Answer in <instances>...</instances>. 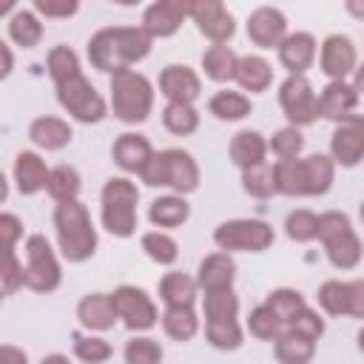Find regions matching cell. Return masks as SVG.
I'll list each match as a JSON object with an SVG mask.
<instances>
[{
	"label": "cell",
	"mask_w": 364,
	"mask_h": 364,
	"mask_svg": "<svg viewBox=\"0 0 364 364\" xmlns=\"http://www.w3.org/2000/svg\"><path fill=\"white\" fill-rule=\"evenodd\" d=\"M267 148L273 151V156H276L279 162H284V159H299V154H301V148H304V136H301L299 128L287 125V128H279V131L267 139Z\"/></svg>",
	"instance_id": "45"
},
{
	"label": "cell",
	"mask_w": 364,
	"mask_h": 364,
	"mask_svg": "<svg viewBox=\"0 0 364 364\" xmlns=\"http://www.w3.org/2000/svg\"><path fill=\"white\" fill-rule=\"evenodd\" d=\"M353 88H355L358 94H364V63L355 65V71H353Z\"/></svg>",
	"instance_id": "57"
},
{
	"label": "cell",
	"mask_w": 364,
	"mask_h": 364,
	"mask_svg": "<svg viewBox=\"0 0 364 364\" xmlns=\"http://www.w3.org/2000/svg\"><path fill=\"white\" fill-rule=\"evenodd\" d=\"M279 105L293 128L318 119V97L313 91V82L301 74H287V80L279 85Z\"/></svg>",
	"instance_id": "11"
},
{
	"label": "cell",
	"mask_w": 364,
	"mask_h": 364,
	"mask_svg": "<svg viewBox=\"0 0 364 364\" xmlns=\"http://www.w3.org/2000/svg\"><path fill=\"white\" fill-rule=\"evenodd\" d=\"M358 216H361V222H364V202H361V208H358Z\"/></svg>",
	"instance_id": "60"
},
{
	"label": "cell",
	"mask_w": 364,
	"mask_h": 364,
	"mask_svg": "<svg viewBox=\"0 0 364 364\" xmlns=\"http://www.w3.org/2000/svg\"><path fill=\"white\" fill-rule=\"evenodd\" d=\"M267 151H270L267 148V139L259 131H250V128L236 131L233 139H230V162L239 165L242 171H250V168L262 165L264 156H267Z\"/></svg>",
	"instance_id": "25"
},
{
	"label": "cell",
	"mask_w": 364,
	"mask_h": 364,
	"mask_svg": "<svg viewBox=\"0 0 364 364\" xmlns=\"http://www.w3.org/2000/svg\"><path fill=\"white\" fill-rule=\"evenodd\" d=\"M0 54H3V71H0V77L6 80V77L11 74V65H14V60H11V48H9V43H0Z\"/></svg>",
	"instance_id": "55"
},
{
	"label": "cell",
	"mask_w": 364,
	"mask_h": 364,
	"mask_svg": "<svg viewBox=\"0 0 364 364\" xmlns=\"http://www.w3.org/2000/svg\"><path fill=\"white\" fill-rule=\"evenodd\" d=\"M242 188L245 193L256 196V199H267L276 193V176H273V165L262 162L250 171H242Z\"/></svg>",
	"instance_id": "43"
},
{
	"label": "cell",
	"mask_w": 364,
	"mask_h": 364,
	"mask_svg": "<svg viewBox=\"0 0 364 364\" xmlns=\"http://www.w3.org/2000/svg\"><path fill=\"white\" fill-rule=\"evenodd\" d=\"M276 193L284 196H321L333 188L336 162L327 154H310L304 159H284L273 165Z\"/></svg>",
	"instance_id": "2"
},
{
	"label": "cell",
	"mask_w": 364,
	"mask_h": 364,
	"mask_svg": "<svg viewBox=\"0 0 364 364\" xmlns=\"http://www.w3.org/2000/svg\"><path fill=\"white\" fill-rule=\"evenodd\" d=\"M188 17V3L182 0H156L145 9L142 14V28L156 40V37H171L179 31L182 20Z\"/></svg>",
	"instance_id": "19"
},
{
	"label": "cell",
	"mask_w": 364,
	"mask_h": 364,
	"mask_svg": "<svg viewBox=\"0 0 364 364\" xmlns=\"http://www.w3.org/2000/svg\"><path fill=\"white\" fill-rule=\"evenodd\" d=\"M57 102L82 125H94V122H102L105 114H108V105L105 100L100 97V91L80 74L63 85H57Z\"/></svg>",
	"instance_id": "10"
},
{
	"label": "cell",
	"mask_w": 364,
	"mask_h": 364,
	"mask_svg": "<svg viewBox=\"0 0 364 364\" xmlns=\"http://www.w3.org/2000/svg\"><path fill=\"white\" fill-rule=\"evenodd\" d=\"M159 94L168 100V102H185V105H193V100L202 94V80L193 68L188 65H165L162 74H159Z\"/></svg>",
	"instance_id": "17"
},
{
	"label": "cell",
	"mask_w": 364,
	"mask_h": 364,
	"mask_svg": "<svg viewBox=\"0 0 364 364\" xmlns=\"http://www.w3.org/2000/svg\"><path fill=\"white\" fill-rule=\"evenodd\" d=\"M284 333H299V336H304V338H321V333H324V318L316 313V310H310V307H304L296 318H293V324L284 330Z\"/></svg>",
	"instance_id": "49"
},
{
	"label": "cell",
	"mask_w": 364,
	"mask_h": 364,
	"mask_svg": "<svg viewBox=\"0 0 364 364\" xmlns=\"http://www.w3.org/2000/svg\"><path fill=\"white\" fill-rule=\"evenodd\" d=\"M0 284H3V296H11L17 287H26V267L17 262L14 250L6 253V264L0 273Z\"/></svg>",
	"instance_id": "50"
},
{
	"label": "cell",
	"mask_w": 364,
	"mask_h": 364,
	"mask_svg": "<svg viewBox=\"0 0 364 364\" xmlns=\"http://www.w3.org/2000/svg\"><path fill=\"white\" fill-rule=\"evenodd\" d=\"M162 330L173 341H191L199 333V318H196L193 307H165Z\"/></svg>",
	"instance_id": "33"
},
{
	"label": "cell",
	"mask_w": 364,
	"mask_h": 364,
	"mask_svg": "<svg viewBox=\"0 0 364 364\" xmlns=\"http://www.w3.org/2000/svg\"><path fill=\"white\" fill-rule=\"evenodd\" d=\"M350 287V310L347 316L350 318H364V279H353L347 282Z\"/></svg>",
	"instance_id": "53"
},
{
	"label": "cell",
	"mask_w": 364,
	"mask_h": 364,
	"mask_svg": "<svg viewBox=\"0 0 364 364\" xmlns=\"http://www.w3.org/2000/svg\"><path fill=\"white\" fill-rule=\"evenodd\" d=\"M60 262L51 242L43 233L26 239V287L34 293H51L60 287Z\"/></svg>",
	"instance_id": "9"
},
{
	"label": "cell",
	"mask_w": 364,
	"mask_h": 364,
	"mask_svg": "<svg viewBox=\"0 0 364 364\" xmlns=\"http://www.w3.org/2000/svg\"><path fill=\"white\" fill-rule=\"evenodd\" d=\"M239 316V299L230 290H216V293H205V321H225V318H236Z\"/></svg>",
	"instance_id": "46"
},
{
	"label": "cell",
	"mask_w": 364,
	"mask_h": 364,
	"mask_svg": "<svg viewBox=\"0 0 364 364\" xmlns=\"http://www.w3.org/2000/svg\"><path fill=\"white\" fill-rule=\"evenodd\" d=\"M196 279H191L188 273H165L159 279V299L165 301V307H193L196 301Z\"/></svg>",
	"instance_id": "28"
},
{
	"label": "cell",
	"mask_w": 364,
	"mask_h": 364,
	"mask_svg": "<svg viewBox=\"0 0 364 364\" xmlns=\"http://www.w3.org/2000/svg\"><path fill=\"white\" fill-rule=\"evenodd\" d=\"M80 188H82V179H80V171L77 168H71V165L51 168L46 191L51 193L54 202H71V199H77Z\"/></svg>",
	"instance_id": "36"
},
{
	"label": "cell",
	"mask_w": 364,
	"mask_h": 364,
	"mask_svg": "<svg viewBox=\"0 0 364 364\" xmlns=\"http://www.w3.org/2000/svg\"><path fill=\"white\" fill-rule=\"evenodd\" d=\"M111 299H114V307H117L119 321H122L131 333H145V330H151V327L159 321L156 304H154V299H151L142 287L119 284V287L111 293Z\"/></svg>",
	"instance_id": "12"
},
{
	"label": "cell",
	"mask_w": 364,
	"mask_h": 364,
	"mask_svg": "<svg viewBox=\"0 0 364 364\" xmlns=\"http://www.w3.org/2000/svg\"><path fill=\"white\" fill-rule=\"evenodd\" d=\"M276 233L262 219H230L213 230V242L225 253H262L273 245Z\"/></svg>",
	"instance_id": "8"
},
{
	"label": "cell",
	"mask_w": 364,
	"mask_h": 364,
	"mask_svg": "<svg viewBox=\"0 0 364 364\" xmlns=\"http://www.w3.org/2000/svg\"><path fill=\"white\" fill-rule=\"evenodd\" d=\"M236 82L242 85V91H250V94H262L270 88L273 82V68L264 57L259 54H247V57H239V71H236Z\"/></svg>",
	"instance_id": "29"
},
{
	"label": "cell",
	"mask_w": 364,
	"mask_h": 364,
	"mask_svg": "<svg viewBox=\"0 0 364 364\" xmlns=\"http://www.w3.org/2000/svg\"><path fill=\"white\" fill-rule=\"evenodd\" d=\"M247 37L259 48H279L287 37V17L276 6H259L247 17Z\"/></svg>",
	"instance_id": "15"
},
{
	"label": "cell",
	"mask_w": 364,
	"mask_h": 364,
	"mask_svg": "<svg viewBox=\"0 0 364 364\" xmlns=\"http://www.w3.org/2000/svg\"><path fill=\"white\" fill-rule=\"evenodd\" d=\"M355 105H358V91L347 80L327 82L318 94V117L333 119V122L347 119L355 111Z\"/></svg>",
	"instance_id": "21"
},
{
	"label": "cell",
	"mask_w": 364,
	"mask_h": 364,
	"mask_svg": "<svg viewBox=\"0 0 364 364\" xmlns=\"http://www.w3.org/2000/svg\"><path fill=\"white\" fill-rule=\"evenodd\" d=\"M284 233L293 242H301V245L313 242V239H318V216L313 210H304V208L290 210L287 219H284Z\"/></svg>",
	"instance_id": "44"
},
{
	"label": "cell",
	"mask_w": 364,
	"mask_h": 364,
	"mask_svg": "<svg viewBox=\"0 0 364 364\" xmlns=\"http://www.w3.org/2000/svg\"><path fill=\"white\" fill-rule=\"evenodd\" d=\"M247 330H250V336L259 338V341H276V338L284 333V324H282V318H279L267 304H259V307H253L250 316H247Z\"/></svg>",
	"instance_id": "39"
},
{
	"label": "cell",
	"mask_w": 364,
	"mask_h": 364,
	"mask_svg": "<svg viewBox=\"0 0 364 364\" xmlns=\"http://www.w3.org/2000/svg\"><path fill=\"white\" fill-rule=\"evenodd\" d=\"M205 338L216 350H239L245 333L236 318H225V321H205Z\"/></svg>",
	"instance_id": "40"
},
{
	"label": "cell",
	"mask_w": 364,
	"mask_h": 364,
	"mask_svg": "<svg viewBox=\"0 0 364 364\" xmlns=\"http://www.w3.org/2000/svg\"><path fill=\"white\" fill-rule=\"evenodd\" d=\"M142 250L151 262L156 264H173L176 256H179V245L173 236H168L165 230H148L142 236Z\"/></svg>",
	"instance_id": "41"
},
{
	"label": "cell",
	"mask_w": 364,
	"mask_h": 364,
	"mask_svg": "<svg viewBox=\"0 0 364 364\" xmlns=\"http://www.w3.org/2000/svg\"><path fill=\"white\" fill-rule=\"evenodd\" d=\"M154 37L142 26H114V28H100L88 40V60L97 71L117 74L131 68L134 63L145 60L151 54Z\"/></svg>",
	"instance_id": "1"
},
{
	"label": "cell",
	"mask_w": 364,
	"mask_h": 364,
	"mask_svg": "<svg viewBox=\"0 0 364 364\" xmlns=\"http://www.w3.org/2000/svg\"><path fill=\"white\" fill-rule=\"evenodd\" d=\"M188 17L196 23L199 34L208 37L213 46H225L233 37V31H236L233 14L219 0H196V3H188Z\"/></svg>",
	"instance_id": "13"
},
{
	"label": "cell",
	"mask_w": 364,
	"mask_h": 364,
	"mask_svg": "<svg viewBox=\"0 0 364 364\" xmlns=\"http://www.w3.org/2000/svg\"><path fill=\"white\" fill-rule=\"evenodd\" d=\"M318 307L327 313V316H347L350 310V287L347 282H338V279H330L318 287Z\"/></svg>",
	"instance_id": "42"
},
{
	"label": "cell",
	"mask_w": 364,
	"mask_h": 364,
	"mask_svg": "<svg viewBox=\"0 0 364 364\" xmlns=\"http://www.w3.org/2000/svg\"><path fill=\"white\" fill-rule=\"evenodd\" d=\"M208 111L222 119V122H236V119H245L250 111H253V102L250 97H245L242 91H216L208 102Z\"/></svg>",
	"instance_id": "32"
},
{
	"label": "cell",
	"mask_w": 364,
	"mask_h": 364,
	"mask_svg": "<svg viewBox=\"0 0 364 364\" xmlns=\"http://www.w3.org/2000/svg\"><path fill=\"white\" fill-rule=\"evenodd\" d=\"M80 3L77 0H34V11L51 20H65L71 14H77Z\"/></svg>",
	"instance_id": "51"
},
{
	"label": "cell",
	"mask_w": 364,
	"mask_h": 364,
	"mask_svg": "<svg viewBox=\"0 0 364 364\" xmlns=\"http://www.w3.org/2000/svg\"><path fill=\"white\" fill-rule=\"evenodd\" d=\"M318 239L324 245V253L333 267L338 270H353L361 262V239L353 230V222L347 213L327 210L318 216Z\"/></svg>",
	"instance_id": "7"
},
{
	"label": "cell",
	"mask_w": 364,
	"mask_h": 364,
	"mask_svg": "<svg viewBox=\"0 0 364 364\" xmlns=\"http://www.w3.org/2000/svg\"><path fill=\"white\" fill-rule=\"evenodd\" d=\"M202 68H205V77H210L213 82H230L236 80L239 57L230 46H210L202 54Z\"/></svg>",
	"instance_id": "30"
},
{
	"label": "cell",
	"mask_w": 364,
	"mask_h": 364,
	"mask_svg": "<svg viewBox=\"0 0 364 364\" xmlns=\"http://www.w3.org/2000/svg\"><path fill=\"white\" fill-rule=\"evenodd\" d=\"M71 125L65 122V119H60V117H37L31 125H28V139L37 145V148H43V151H60V148H65L68 142H71Z\"/></svg>",
	"instance_id": "26"
},
{
	"label": "cell",
	"mask_w": 364,
	"mask_h": 364,
	"mask_svg": "<svg viewBox=\"0 0 364 364\" xmlns=\"http://www.w3.org/2000/svg\"><path fill=\"white\" fill-rule=\"evenodd\" d=\"M102 202V228L111 236L128 239L136 230V202H139V188L128 176H111L102 185L100 193Z\"/></svg>",
	"instance_id": "6"
},
{
	"label": "cell",
	"mask_w": 364,
	"mask_h": 364,
	"mask_svg": "<svg viewBox=\"0 0 364 364\" xmlns=\"http://www.w3.org/2000/svg\"><path fill=\"white\" fill-rule=\"evenodd\" d=\"M111 108H114V117L125 125L145 122L151 117V108H154L151 80L134 68L111 74Z\"/></svg>",
	"instance_id": "4"
},
{
	"label": "cell",
	"mask_w": 364,
	"mask_h": 364,
	"mask_svg": "<svg viewBox=\"0 0 364 364\" xmlns=\"http://www.w3.org/2000/svg\"><path fill=\"white\" fill-rule=\"evenodd\" d=\"M264 304L282 318L284 330H287V327L293 324V318L307 307V304H304V296H301L299 290H293V287H276V290H270L267 299H264Z\"/></svg>",
	"instance_id": "37"
},
{
	"label": "cell",
	"mask_w": 364,
	"mask_h": 364,
	"mask_svg": "<svg viewBox=\"0 0 364 364\" xmlns=\"http://www.w3.org/2000/svg\"><path fill=\"white\" fill-rule=\"evenodd\" d=\"M188 216H191V205L179 193L156 196L148 208V219L154 228H179L188 222Z\"/></svg>",
	"instance_id": "27"
},
{
	"label": "cell",
	"mask_w": 364,
	"mask_h": 364,
	"mask_svg": "<svg viewBox=\"0 0 364 364\" xmlns=\"http://www.w3.org/2000/svg\"><path fill=\"white\" fill-rule=\"evenodd\" d=\"M48 168L43 162L40 154L34 151H20L17 159H14V182H17V191L23 196H34L37 191H43L48 185Z\"/></svg>",
	"instance_id": "24"
},
{
	"label": "cell",
	"mask_w": 364,
	"mask_h": 364,
	"mask_svg": "<svg viewBox=\"0 0 364 364\" xmlns=\"http://www.w3.org/2000/svg\"><path fill=\"white\" fill-rule=\"evenodd\" d=\"M111 344L100 336H74V355L82 361V364H105L111 358Z\"/></svg>",
	"instance_id": "47"
},
{
	"label": "cell",
	"mask_w": 364,
	"mask_h": 364,
	"mask_svg": "<svg viewBox=\"0 0 364 364\" xmlns=\"http://www.w3.org/2000/svg\"><path fill=\"white\" fill-rule=\"evenodd\" d=\"M273 353L279 364H310L316 355V341L299 333H282L273 341Z\"/></svg>",
	"instance_id": "31"
},
{
	"label": "cell",
	"mask_w": 364,
	"mask_h": 364,
	"mask_svg": "<svg viewBox=\"0 0 364 364\" xmlns=\"http://www.w3.org/2000/svg\"><path fill=\"white\" fill-rule=\"evenodd\" d=\"M318 65L321 74L330 77V82L344 80L347 74L355 71V46L347 34H330L321 43V54H318Z\"/></svg>",
	"instance_id": "16"
},
{
	"label": "cell",
	"mask_w": 364,
	"mask_h": 364,
	"mask_svg": "<svg viewBox=\"0 0 364 364\" xmlns=\"http://www.w3.org/2000/svg\"><path fill=\"white\" fill-rule=\"evenodd\" d=\"M77 318L91 333H105L119 321L111 293H88V296H82L80 304H77Z\"/></svg>",
	"instance_id": "20"
},
{
	"label": "cell",
	"mask_w": 364,
	"mask_h": 364,
	"mask_svg": "<svg viewBox=\"0 0 364 364\" xmlns=\"http://www.w3.org/2000/svg\"><path fill=\"white\" fill-rule=\"evenodd\" d=\"M54 233L60 253L68 262H85L97 253V228L88 216V208L80 199L57 202L54 208Z\"/></svg>",
	"instance_id": "3"
},
{
	"label": "cell",
	"mask_w": 364,
	"mask_h": 364,
	"mask_svg": "<svg viewBox=\"0 0 364 364\" xmlns=\"http://www.w3.org/2000/svg\"><path fill=\"white\" fill-rule=\"evenodd\" d=\"M154 148L148 142V136L136 134V131H125L114 139V148H111V156L114 162L125 171V173H142L148 168V162L154 159Z\"/></svg>",
	"instance_id": "18"
},
{
	"label": "cell",
	"mask_w": 364,
	"mask_h": 364,
	"mask_svg": "<svg viewBox=\"0 0 364 364\" xmlns=\"http://www.w3.org/2000/svg\"><path fill=\"white\" fill-rule=\"evenodd\" d=\"M162 125L173 136H191L199 128V111L185 102H168L162 108Z\"/></svg>",
	"instance_id": "38"
},
{
	"label": "cell",
	"mask_w": 364,
	"mask_h": 364,
	"mask_svg": "<svg viewBox=\"0 0 364 364\" xmlns=\"http://www.w3.org/2000/svg\"><path fill=\"white\" fill-rule=\"evenodd\" d=\"M358 350H361V353H364V327H361V330H358Z\"/></svg>",
	"instance_id": "59"
},
{
	"label": "cell",
	"mask_w": 364,
	"mask_h": 364,
	"mask_svg": "<svg viewBox=\"0 0 364 364\" xmlns=\"http://www.w3.org/2000/svg\"><path fill=\"white\" fill-rule=\"evenodd\" d=\"M46 68H48V77L54 80V85H63V82H68V80L82 74L80 71V57L68 46H54L48 51V57H46Z\"/></svg>",
	"instance_id": "35"
},
{
	"label": "cell",
	"mask_w": 364,
	"mask_h": 364,
	"mask_svg": "<svg viewBox=\"0 0 364 364\" xmlns=\"http://www.w3.org/2000/svg\"><path fill=\"white\" fill-rule=\"evenodd\" d=\"M40 364H71V361H68V355H63V353H51V355H46Z\"/></svg>",
	"instance_id": "58"
},
{
	"label": "cell",
	"mask_w": 364,
	"mask_h": 364,
	"mask_svg": "<svg viewBox=\"0 0 364 364\" xmlns=\"http://www.w3.org/2000/svg\"><path fill=\"white\" fill-rule=\"evenodd\" d=\"M0 364H28V355L14 344H3L0 347Z\"/></svg>",
	"instance_id": "54"
},
{
	"label": "cell",
	"mask_w": 364,
	"mask_h": 364,
	"mask_svg": "<svg viewBox=\"0 0 364 364\" xmlns=\"http://www.w3.org/2000/svg\"><path fill=\"white\" fill-rule=\"evenodd\" d=\"M9 37L11 43H17L20 48H34L43 40V23L34 11H14L9 20Z\"/></svg>",
	"instance_id": "34"
},
{
	"label": "cell",
	"mask_w": 364,
	"mask_h": 364,
	"mask_svg": "<svg viewBox=\"0 0 364 364\" xmlns=\"http://www.w3.org/2000/svg\"><path fill=\"white\" fill-rule=\"evenodd\" d=\"M145 185L151 188H171L173 193L185 196L199 188V165L196 159L182 148H165L154 154L148 168L139 173Z\"/></svg>",
	"instance_id": "5"
},
{
	"label": "cell",
	"mask_w": 364,
	"mask_h": 364,
	"mask_svg": "<svg viewBox=\"0 0 364 364\" xmlns=\"http://www.w3.org/2000/svg\"><path fill=\"white\" fill-rule=\"evenodd\" d=\"M233 279H236V262L230 253L219 250V253H210L199 262V270H196V284L205 290V293H216V290H230L233 287Z\"/></svg>",
	"instance_id": "22"
},
{
	"label": "cell",
	"mask_w": 364,
	"mask_h": 364,
	"mask_svg": "<svg viewBox=\"0 0 364 364\" xmlns=\"http://www.w3.org/2000/svg\"><path fill=\"white\" fill-rule=\"evenodd\" d=\"M316 60V37L310 31H296L287 34L279 46V63L287 68V74H301L313 65Z\"/></svg>",
	"instance_id": "23"
},
{
	"label": "cell",
	"mask_w": 364,
	"mask_h": 364,
	"mask_svg": "<svg viewBox=\"0 0 364 364\" xmlns=\"http://www.w3.org/2000/svg\"><path fill=\"white\" fill-rule=\"evenodd\" d=\"M344 9H347L353 17L364 20V0H347V3H344Z\"/></svg>",
	"instance_id": "56"
},
{
	"label": "cell",
	"mask_w": 364,
	"mask_h": 364,
	"mask_svg": "<svg viewBox=\"0 0 364 364\" xmlns=\"http://www.w3.org/2000/svg\"><path fill=\"white\" fill-rule=\"evenodd\" d=\"M0 233H3L6 253H11L14 245H17V239L23 236V222H20L14 213H3V216H0Z\"/></svg>",
	"instance_id": "52"
},
{
	"label": "cell",
	"mask_w": 364,
	"mask_h": 364,
	"mask_svg": "<svg viewBox=\"0 0 364 364\" xmlns=\"http://www.w3.org/2000/svg\"><path fill=\"white\" fill-rule=\"evenodd\" d=\"M330 156L341 168H355L364 159V114H350L330 134Z\"/></svg>",
	"instance_id": "14"
},
{
	"label": "cell",
	"mask_w": 364,
	"mask_h": 364,
	"mask_svg": "<svg viewBox=\"0 0 364 364\" xmlns=\"http://www.w3.org/2000/svg\"><path fill=\"white\" fill-rule=\"evenodd\" d=\"M125 364H162V347L156 338L148 336H134L125 344Z\"/></svg>",
	"instance_id": "48"
}]
</instances>
